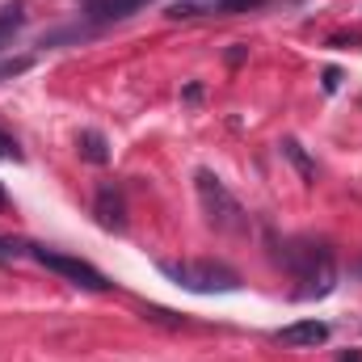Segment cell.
<instances>
[{"instance_id": "cell-12", "label": "cell", "mask_w": 362, "mask_h": 362, "mask_svg": "<svg viewBox=\"0 0 362 362\" xmlns=\"http://www.w3.org/2000/svg\"><path fill=\"white\" fill-rule=\"evenodd\" d=\"M0 160H21V152H17V144L0 131Z\"/></svg>"}, {"instance_id": "cell-11", "label": "cell", "mask_w": 362, "mask_h": 362, "mask_svg": "<svg viewBox=\"0 0 362 362\" xmlns=\"http://www.w3.org/2000/svg\"><path fill=\"white\" fill-rule=\"evenodd\" d=\"M257 4H266V0H219L215 13H236V8H257Z\"/></svg>"}, {"instance_id": "cell-3", "label": "cell", "mask_w": 362, "mask_h": 362, "mask_svg": "<svg viewBox=\"0 0 362 362\" xmlns=\"http://www.w3.org/2000/svg\"><path fill=\"white\" fill-rule=\"evenodd\" d=\"M160 274H169L177 286L194 291V295H215V291H236L240 286V274L219 266V262H160Z\"/></svg>"}, {"instance_id": "cell-8", "label": "cell", "mask_w": 362, "mask_h": 362, "mask_svg": "<svg viewBox=\"0 0 362 362\" xmlns=\"http://www.w3.org/2000/svg\"><path fill=\"white\" fill-rule=\"evenodd\" d=\"M76 152L89 160V165H110V144H105V135L101 131H81V139H76Z\"/></svg>"}, {"instance_id": "cell-9", "label": "cell", "mask_w": 362, "mask_h": 362, "mask_svg": "<svg viewBox=\"0 0 362 362\" xmlns=\"http://www.w3.org/2000/svg\"><path fill=\"white\" fill-rule=\"evenodd\" d=\"M282 156H286V160H291V165H295V169H299V177L308 181V185H312V181H316V165H312V160H308V156H303V148H299V144H295V139H286V144H282Z\"/></svg>"}, {"instance_id": "cell-13", "label": "cell", "mask_w": 362, "mask_h": 362, "mask_svg": "<svg viewBox=\"0 0 362 362\" xmlns=\"http://www.w3.org/2000/svg\"><path fill=\"white\" fill-rule=\"evenodd\" d=\"M337 85H341V72H337V68H329V72H325V89L333 93Z\"/></svg>"}, {"instance_id": "cell-14", "label": "cell", "mask_w": 362, "mask_h": 362, "mask_svg": "<svg viewBox=\"0 0 362 362\" xmlns=\"http://www.w3.org/2000/svg\"><path fill=\"white\" fill-rule=\"evenodd\" d=\"M337 362H362V354H358V350H350V354H341Z\"/></svg>"}, {"instance_id": "cell-15", "label": "cell", "mask_w": 362, "mask_h": 362, "mask_svg": "<svg viewBox=\"0 0 362 362\" xmlns=\"http://www.w3.org/2000/svg\"><path fill=\"white\" fill-rule=\"evenodd\" d=\"M4 206H8V194H4V185H0V211H4Z\"/></svg>"}, {"instance_id": "cell-4", "label": "cell", "mask_w": 362, "mask_h": 362, "mask_svg": "<svg viewBox=\"0 0 362 362\" xmlns=\"http://www.w3.org/2000/svg\"><path fill=\"white\" fill-rule=\"evenodd\" d=\"M30 257H34L38 266H47L51 274L68 278L72 286H85V291H105V286H110V282H105V274L93 270L89 262H81V257H68V253H51V249H38V245H30Z\"/></svg>"}, {"instance_id": "cell-6", "label": "cell", "mask_w": 362, "mask_h": 362, "mask_svg": "<svg viewBox=\"0 0 362 362\" xmlns=\"http://www.w3.org/2000/svg\"><path fill=\"white\" fill-rule=\"evenodd\" d=\"M274 341H278V346H286V350H316V346H325V341H329V325H325V320H299V325L278 329V333H274Z\"/></svg>"}, {"instance_id": "cell-2", "label": "cell", "mask_w": 362, "mask_h": 362, "mask_svg": "<svg viewBox=\"0 0 362 362\" xmlns=\"http://www.w3.org/2000/svg\"><path fill=\"white\" fill-rule=\"evenodd\" d=\"M194 185H198V202H202L206 219H211L219 232H240V228H245V206L232 198V189L215 177L211 169H198V173H194Z\"/></svg>"}, {"instance_id": "cell-1", "label": "cell", "mask_w": 362, "mask_h": 362, "mask_svg": "<svg viewBox=\"0 0 362 362\" xmlns=\"http://www.w3.org/2000/svg\"><path fill=\"white\" fill-rule=\"evenodd\" d=\"M282 262H286V270L295 274V282H303L295 291V299H325L337 286L333 253L325 245H316V240H291L282 249Z\"/></svg>"}, {"instance_id": "cell-5", "label": "cell", "mask_w": 362, "mask_h": 362, "mask_svg": "<svg viewBox=\"0 0 362 362\" xmlns=\"http://www.w3.org/2000/svg\"><path fill=\"white\" fill-rule=\"evenodd\" d=\"M93 215H97V223L105 232H122L127 228V198H122V189L118 185H101L97 198H93Z\"/></svg>"}, {"instance_id": "cell-10", "label": "cell", "mask_w": 362, "mask_h": 362, "mask_svg": "<svg viewBox=\"0 0 362 362\" xmlns=\"http://www.w3.org/2000/svg\"><path fill=\"white\" fill-rule=\"evenodd\" d=\"M0 257H30V245H21V240H0Z\"/></svg>"}, {"instance_id": "cell-7", "label": "cell", "mask_w": 362, "mask_h": 362, "mask_svg": "<svg viewBox=\"0 0 362 362\" xmlns=\"http://www.w3.org/2000/svg\"><path fill=\"white\" fill-rule=\"evenodd\" d=\"M144 4H148V0H85V13L101 25V21H122V17H131L135 8H144Z\"/></svg>"}]
</instances>
